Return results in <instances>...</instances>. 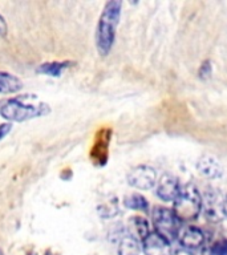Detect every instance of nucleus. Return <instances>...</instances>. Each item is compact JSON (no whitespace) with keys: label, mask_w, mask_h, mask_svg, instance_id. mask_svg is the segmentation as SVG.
Masks as SVG:
<instances>
[{"label":"nucleus","mask_w":227,"mask_h":255,"mask_svg":"<svg viewBox=\"0 0 227 255\" xmlns=\"http://www.w3.org/2000/svg\"><path fill=\"white\" fill-rule=\"evenodd\" d=\"M51 113V107L36 95L15 96L0 103V116L11 123H24Z\"/></svg>","instance_id":"nucleus-1"},{"label":"nucleus","mask_w":227,"mask_h":255,"mask_svg":"<svg viewBox=\"0 0 227 255\" xmlns=\"http://www.w3.org/2000/svg\"><path fill=\"white\" fill-rule=\"evenodd\" d=\"M122 3L119 0H111L104 5L96 28V48L101 56H108L113 48L115 40V31L121 17Z\"/></svg>","instance_id":"nucleus-2"},{"label":"nucleus","mask_w":227,"mask_h":255,"mask_svg":"<svg viewBox=\"0 0 227 255\" xmlns=\"http://www.w3.org/2000/svg\"><path fill=\"white\" fill-rule=\"evenodd\" d=\"M173 206V211L181 222H193L202 213V194L193 183L181 185Z\"/></svg>","instance_id":"nucleus-3"},{"label":"nucleus","mask_w":227,"mask_h":255,"mask_svg":"<svg viewBox=\"0 0 227 255\" xmlns=\"http://www.w3.org/2000/svg\"><path fill=\"white\" fill-rule=\"evenodd\" d=\"M151 222L154 226V231L169 242L177 241L178 233L183 223L175 215L171 209L163 206H155L151 211Z\"/></svg>","instance_id":"nucleus-4"},{"label":"nucleus","mask_w":227,"mask_h":255,"mask_svg":"<svg viewBox=\"0 0 227 255\" xmlns=\"http://www.w3.org/2000/svg\"><path fill=\"white\" fill-rule=\"evenodd\" d=\"M127 183L138 190H150L157 185V171L149 165H138L126 175Z\"/></svg>","instance_id":"nucleus-5"},{"label":"nucleus","mask_w":227,"mask_h":255,"mask_svg":"<svg viewBox=\"0 0 227 255\" xmlns=\"http://www.w3.org/2000/svg\"><path fill=\"white\" fill-rule=\"evenodd\" d=\"M177 241H178L182 249L194 251L198 250V249H202L206 245V235L199 227L193 226V225H186V226L181 227Z\"/></svg>","instance_id":"nucleus-6"},{"label":"nucleus","mask_w":227,"mask_h":255,"mask_svg":"<svg viewBox=\"0 0 227 255\" xmlns=\"http://www.w3.org/2000/svg\"><path fill=\"white\" fill-rule=\"evenodd\" d=\"M141 247L145 255H171V243L157 234L155 231H150L145 238L141 241Z\"/></svg>","instance_id":"nucleus-7"},{"label":"nucleus","mask_w":227,"mask_h":255,"mask_svg":"<svg viewBox=\"0 0 227 255\" xmlns=\"http://www.w3.org/2000/svg\"><path fill=\"white\" fill-rule=\"evenodd\" d=\"M155 186V194L163 202H174L181 190V183L171 174L162 175L159 181H157Z\"/></svg>","instance_id":"nucleus-8"},{"label":"nucleus","mask_w":227,"mask_h":255,"mask_svg":"<svg viewBox=\"0 0 227 255\" xmlns=\"http://www.w3.org/2000/svg\"><path fill=\"white\" fill-rule=\"evenodd\" d=\"M202 211L210 221L223 219V198L219 197V193L213 190L207 191L205 197L202 195Z\"/></svg>","instance_id":"nucleus-9"},{"label":"nucleus","mask_w":227,"mask_h":255,"mask_svg":"<svg viewBox=\"0 0 227 255\" xmlns=\"http://www.w3.org/2000/svg\"><path fill=\"white\" fill-rule=\"evenodd\" d=\"M195 167L205 178L209 179L222 178L223 173H225L222 163L210 154L201 155L195 162Z\"/></svg>","instance_id":"nucleus-10"},{"label":"nucleus","mask_w":227,"mask_h":255,"mask_svg":"<svg viewBox=\"0 0 227 255\" xmlns=\"http://www.w3.org/2000/svg\"><path fill=\"white\" fill-rule=\"evenodd\" d=\"M142 247L139 245V241L130 233H125L119 237L118 241V255H139Z\"/></svg>","instance_id":"nucleus-11"},{"label":"nucleus","mask_w":227,"mask_h":255,"mask_svg":"<svg viewBox=\"0 0 227 255\" xmlns=\"http://www.w3.org/2000/svg\"><path fill=\"white\" fill-rule=\"evenodd\" d=\"M23 81L17 76L12 75L9 72L0 71V93L3 95H11L21 91Z\"/></svg>","instance_id":"nucleus-12"},{"label":"nucleus","mask_w":227,"mask_h":255,"mask_svg":"<svg viewBox=\"0 0 227 255\" xmlns=\"http://www.w3.org/2000/svg\"><path fill=\"white\" fill-rule=\"evenodd\" d=\"M71 61H49V63L40 64L37 68V73L51 76V77H60L63 71H65L68 67H71Z\"/></svg>","instance_id":"nucleus-13"},{"label":"nucleus","mask_w":227,"mask_h":255,"mask_svg":"<svg viewBox=\"0 0 227 255\" xmlns=\"http://www.w3.org/2000/svg\"><path fill=\"white\" fill-rule=\"evenodd\" d=\"M129 222H130L131 227V231H129V233L131 235H134L138 241H142L151 231L150 226H149V222L145 218H142V217H138V215L131 217Z\"/></svg>","instance_id":"nucleus-14"},{"label":"nucleus","mask_w":227,"mask_h":255,"mask_svg":"<svg viewBox=\"0 0 227 255\" xmlns=\"http://www.w3.org/2000/svg\"><path fill=\"white\" fill-rule=\"evenodd\" d=\"M123 206L137 211H147L149 210V202L143 195L138 193H131L123 198Z\"/></svg>","instance_id":"nucleus-15"},{"label":"nucleus","mask_w":227,"mask_h":255,"mask_svg":"<svg viewBox=\"0 0 227 255\" xmlns=\"http://www.w3.org/2000/svg\"><path fill=\"white\" fill-rule=\"evenodd\" d=\"M202 255H227V239H219L202 247Z\"/></svg>","instance_id":"nucleus-16"},{"label":"nucleus","mask_w":227,"mask_h":255,"mask_svg":"<svg viewBox=\"0 0 227 255\" xmlns=\"http://www.w3.org/2000/svg\"><path fill=\"white\" fill-rule=\"evenodd\" d=\"M211 73H213V67H211L210 61H205L202 64V67L199 68V77L201 79H207L210 77Z\"/></svg>","instance_id":"nucleus-17"},{"label":"nucleus","mask_w":227,"mask_h":255,"mask_svg":"<svg viewBox=\"0 0 227 255\" xmlns=\"http://www.w3.org/2000/svg\"><path fill=\"white\" fill-rule=\"evenodd\" d=\"M12 129V125L9 123H5V124H1L0 125V141L5 137V135L11 131Z\"/></svg>","instance_id":"nucleus-18"},{"label":"nucleus","mask_w":227,"mask_h":255,"mask_svg":"<svg viewBox=\"0 0 227 255\" xmlns=\"http://www.w3.org/2000/svg\"><path fill=\"white\" fill-rule=\"evenodd\" d=\"M8 27H7V21L3 17V15L0 13V36H5L7 35Z\"/></svg>","instance_id":"nucleus-19"},{"label":"nucleus","mask_w":227,"mask_h":255,"mask_svg":"<svg viewBox=\"0 0 227 255\" xmlns=\"http://www.w3.org/2000/svg\"><path fill=\"white\" fill-rule=\"evenodd\" d=\"M171 255H194V254H193V251L186 250V249H182V247H181V249H178V250H175Z\"/></svg>","instance_id":"nucleus-20"},{"label":"nucleus","mask_w":227,"mask_h":255,"mask_svg":"<svg viewBox=\"0 0 227 255\" xmlns=\"http://www.w3.org/2000/svg\"><path fill=\"white\" fill-rule=\"evenodd\" d=\"M223 218L227 221V194L226 197L223 198Z\"/></svg>","instance_id":"nucleus-21"},{"label":"nucleus","mask_w":227,"mask_h":255,"mask_svg":"<svg viewBox=\"0 0 227 255\" xmlns=\"http://www.w3.org/2000/svg\"><path fill=\"white\" fill-rule=\"evenodd\" d=\"M0 255H4V254H3V251H1V250H0Z\"/></svg>","instance_id":"nucleus-22"}]
</instances>
